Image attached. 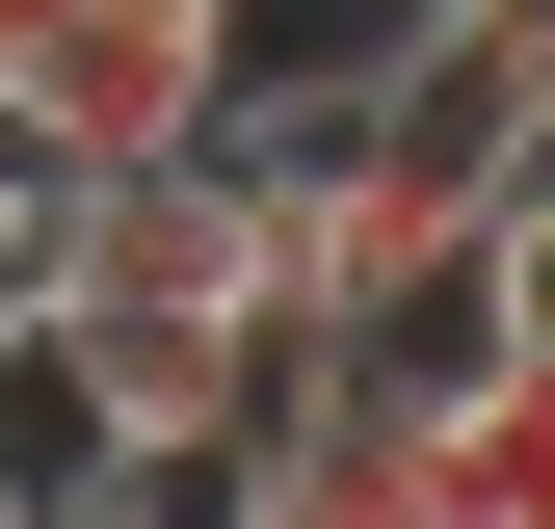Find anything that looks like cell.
<instances>
[{"mask_svg":"<svg viewBox=\"0 0 555 529\" xmlns=\"http://www.w3.org/2000/svg\"><path fill=\"white\" fill-rule=\"evenodd\" d=\"M53 371H80V424L106 450H212L292 397V292H264V185H238V132L212 159H132L53 212Z\"/></svg>","mask_w":555,"mask_h":529,"instance_id":"cell-1","label":"cell"},{"mask_svg":"<svg viewBox=\"0 0 555 529\" xmlns=\"http://www.w3.org/2000/svg\"><path fill=\"white\" fill-rule=\"evenodd\" d=\"M0 132H27L53 185L212 159L238 132V0H0Z\"/></svg>","mask_w":555,"mask_h":529,"instance_id":"cell-2","label":"cell"},{"mask_svg":"<svg viewBox=\"0 0 555 529\" xmlns=\"http://www.w3.org/2000/svg\"><path fill=\"white\" fill-rule=\"evenodd\" d=\"M212 503H238V529H424V397L344 371V345H292V397L212 450Z\"/></svg>","mask_w":555,"mask_h":529,"instance_id":"cell-3","label":"cell"},{"mask_svg":"<svg viewBox=\"0 0 555 529\" xmlns=\"http://www.w3.org/2000/svg\"><path fill=\"white\" fill-rule=\"evenodd\" d=\"M424 529H555V345L424 397Z\"/></svg>","mask_w":555,"mask_h":529,"instance_id":"cell-4","label":"cell"},{"mask_svg":"<svg viewBox=\"0 0 555 529\" xmlns=\"http://www.w3.org/2000/svg\"><path fill=\"white\" fill-rule=\"evenodd\" d=\"M0 529H238L185 450H80V477H0Z\"/></svg>","mask_w":555,"mask_h":529,"instance_id":"cell-5","label":"cell"},{"mask_svg":"<svg viewBox=\"0 0 555 529\" xmlns=\"http://www.w3.org/2000/svg\"><path fill=\"white\" fill-rule=\"evenodd\" d=\"M476 318H503V345H555V159L476 212Z\"/></svg>","mask_w":555,"mask_h":529,"instance_id":"cell-6","label":"cell"},{"mask_svg":"<svg viewBox=\"0 0 555 529\" xmlns=\"http://www.w3.org/2000/svg\"><path fill=\"white\" fill-rule=\"evenodd\" d=\"M53 212H80V185H53V159H0V371L53 345Z\"/></svg>","mask_w":555,"mask_h":529,"instance_id":"cell-7","label":"cell"}]
</instances>
